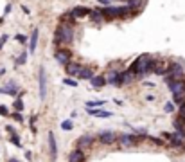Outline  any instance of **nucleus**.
<instances>
[{"label":"nucleus","mask_w":185,"mask_h":162,"mask_svg":"<svg viewBox=\"0 0 185 162\" xmlns=\"http://www.w3.org/2000/svg\"><path fill=\"white\" fill-rule=\"evenodd\" d=\"M149 56L147 54H142V56H138L137 60L133 61V65H131V69L130 70H133L135 74H138V76H144L146 74V69H147V63H149Z\"/></svg>","instance_id":"1"},{"label":"nucleus","mask_w":185,"mask_h":162,"mask_svg":"<svg viewBox=\"0 0 185 162\" xmlns=\"http://www.w3.org/2000/svg\"><path fill=\"white\" fill-rule=\"evenodd\" d=\"M72 38H74V31L70 25L63 23V25H60L56 29V40H60V42H72Z\"/></svg>","instance_id":"2"},{"label":"nucleus","mask_w":185,"mask_h":162,"mask_svg":"<svg viewBox=\"0 0 185 162\" xmlns=\"http://www.w3.org/2000/svg\"><path fill=\"white\" fill-rule=\"evenodd\" d=\"M167 85L171 88L173 96H183L185 94V79L180 77V79H167Z\"/></svg>","instance_id":"3"},{"label":"nucleus","mask_w":185,"mask_h":162,"mask_svg":"<svg viewBox=\"0 0 185 162\" xmlns=\"http://www.w3.org/2000/svg\"><path fill=\"white\" fill-rule=\"evenodd\" d=\"M130 6H121V7H104L103 9V15L108 16V18H115V16H124L130 13Z\"/></svg>","instance_id":"4"},{"label":"nucleus","mask_w":185,"mask_h":162,"mask_svg":"<svg viewBox=\"0 0 185 162\" xmlns=\"http://www.w3.org/2000/svg\"><path fill=\"white\" fill-rule=\"evenodd\" d=\"M167 79H180V76H183V67L180 63H173L167 67Z\"/></svg>","instance_id":"5"},{"label":"nucleus","mask_w":185,"mask_h":162,"mask_svg":"<svg viewBox=\"0 0 185 162\" xmlns=\"http://www.w3.org/2000/svg\"><path fill=\"white\" fill-rule=\"evenodd\" d=\"M47 97V77H45V69H40V99L43 101Z\"/></svg>","instance_id":"6"},{"label":"nucleus","mask_w":185,"mask_h":162,"mask_svg":"<svg viewBox=\"0 0 185 162\" xmlns=\"http://www.w3.org/2000/svg\"><path fill=\"white\" fill-rule=\"evenodd\" d=\"M117 139H119V137H117L115 131H101V133H99V140L104 142V144H112V142H115Z\"/></svg>","instance_id":"7"},{"label":"nucleus","mask_w":185,"mask_h":162,"mask_svg":"<svg viewBox=\"0 0 185 162\" xmlns=\"http://www.w3.org/2000/svg\"><path fill=\"white\" fill-rule=\"evenodd\" d=\"M140 139H144V137H137V135H133V133H124V135L119 137V140L122 142L124 146H131L135 140H140Z\"/></svg>","instance_id":"8"},{"label":"nucleus","mask_w":185,"mask_h":162,"mask_svg":"<svg viewBox=\"0 0 185 162\" xmlns=\"http://www.w3.org/2000/svg\"><path fill=\"white\" fill-rule=\"evenodd\" d=\"M49 151H51V159L56 160L58 157V146H56V139H54V133H49Z\"/></svg>","instance_id":"9"},{"label":"nucleus","mask_w":185,"mask_h":162,"mask_svg":"<svg viewBox=\"0 0 185 162\" xmlns=\"http://www.w3.org/2000/svg\"><path fill=\"white\" fill-rule=\"evenodd\" d=\"M72 16L76 18H81V16H88V15H92V11L88 9V7H83V6H77V7H74L72 13H70Z\"/></svg>","instance_id":"10"},{"label":"nucleus","mask_w":185,"mask_h":162,"mask_svg":"<svg viewBox=\"0 0 185 162\" xmlns=\"http://www.w3.org/2000/svg\"><path fill=\"white\" fill-rule=\"evenodd\" d=\"M0 92H2V94H9V96H16V94H18V86H16L14 81H9L4 88H0Z\"/></svg>","instance_id":"11"},{"label":"nucleus","mask_w":185,"mask_h":162,"mask_svg":"<svg viewBox=\"0 0 185 162\" xmlns=\"http://www.w3.org/2000/svg\"><path fill=\"white\" fill-rule=\"evenodd\" d=\"M83 65L79 63H68V67H67V72H68V76H81L83 72Z\"/></svg>","instance_id":"12"},{"label":"nucleus","mask_w":185,"mask_h":162,"mask_svg":"<svg viewBox=\"0 0 185 162\" xmlns=\"http://www.w3.org/2000/svg\"><path fill=\"white\" fill-rule=\"evenodd\" d=\"M56 60L63 65H68V61H70V52L68 51H58L56 52Z\"/></svg>","instance_id":"13"},{"label":"nucleus","mask_w":185,"mask_h":162,"mask_svg":"<svg viewBox=\"0 0 185 162\" xmlns=\"http://www.w3.org/2000/svg\"><path fill=\"white\" fill-rule=\"evenodd\" d=\"M38 36H40V31H38V29H34V31H32V36H31V42H29V52H32V54H34V51H36Z\"/></svg>","instance_id":"14"},{"label":"nucleus","mask_w":185,"mask_h":162,"mask_svg":"<svg viewBox=\"0 0 185 162\" xmlns=\"http://www.w3.org/2000/svg\"><path fill=\"white\" fill-rule=\"evenodd\" d=\"M68 160L70 162H83L84 160V153H83L81 150H74L72 153H70V157H68Z\"/></svg>","instance_id":"15"},{"label":"nucleus","mask_w":185,"mask_h":162,"mask_svg":"<svg viewBox=\"0 0 185 162\" xmlns=\"http://www.w3.org/2000/svg\"><path fill=\"white\" fill-rule=\"evenodd\" d=\"M92 142H93V137H92V135H83L81 139L77 140V144H79V150H81V148H86V146H92Z\"/></svg>","instance_id":"16"},{"label":"nucleus","mask_w":185,"mask_h":162,"mask_svg":"<svg viewBox=\"0 0 185 162\" xmlns=\"http://www.w3.org/2000/svg\"><path fill=\"white\" fill-rule=\"evenodd\" d=\"M88 115H95V117H112V112H104V110H86Z\"/></svg>","instance_id":"17"},{"label":"nucleus","mask_w":185,"mask_h":162,"mask_svg":"<svg viewBox=\"0 0 185 162\" xmlns=\"http://www.w3.org/2000/svg\"><path fill=\"white\" fill-rule=\"evenodd\" d=\"M112 85L115 86H119V85H122V74H117V72H112V76H110V79H108Z\"/></svg>","instance_id":"18"},{"label":"nucleus","mask_w":185,"mask_h":162,"mask_svg":"<svg viewBox=\"0 0 185 162\" xmlns=\"http://www.w3.org/2000/svg\"><path fill=\"white\" fill-rule=\"evenodd\" d=\"M175 128H176V131H182V133H185V117H180L178 119H175Z\"/></svg>","instance_id":"19"},{"label":"nucleus","mask_w":185,"mask_h":162,"mask_svg":"<svg viewBox=\"0 0 185 162\" xmlns=\"http://www.w3.org/2000/svg\"><path fill=\"white\" fill-rule=\"evenodd\" d=\"M90 83H92V86H95V88H101V86L106 85V79H104V76H97V77H93Z\"/></svg>","instance_id":"20"},{"label":"nucleus","mask_w":185,"mask_h":162,"mask_svg":"<svg viewBox=\"0 0 185 162\" xmlns=\"http://www.w3.org/2000/svg\"><path fill=\"white\" fill-rule=\"evenodd\" d=\"M79 77H83V79H90V81H92V79H93V70L90 69V67H84Z\"/></svg>","instance_id":"21"},{"label":"nucleus","mask_w":185,"mask_h":162,"mask_svg":"<svg viewBox=\"0 0 185 162\" xmlns=\"http://www.w3.org/2000/svg\"><path fill=\"white\" fill-rule=\"evenodd\" d=\"M103 18H104L103 9H99V11H92V15H90V20H93V22H101Z\"/></svg>","instance_id":"22"},{"label":"nucleus","mask_w":185,"mask_h":162,"mask_svg":"<svg viewBox=\"0 0 185 162\" xmlns=\"http://www.w3.org/2000/svg\"><path fill=\"white\" fill-rule=\"evenodd\" d=\"M135 72L133 70H128V72H122V83H130L131 79H133Z\"/></svg>","instance_id":"23"},{"label":"nucleus","mask_w":185,"mask_h":162,"mask_svg":"<svg viewBox=\"0 0 185 162\" xmlns=\"http://www.w3.org/2000/svg\"><path fill=\"white\" fill-rule=\"evenodd\" d=\"M144 4V0H128V6L131 7V9H137V7H140Z\"/></svg>","instance_id":"24"},{"label":"nucleus","mask_w":185,"mask_h":162,"mask_svg":"<svg viewBox=\"0 0 185 162\" xmlns=\"http://www.w3.org/2000/svg\"><path fill=\"white\" fill-rule=\"evenodd\" d=\"M103 101H88L86 103V108H95V106H103Z\"/></svg>","instance_id":"25"},{"label":"nucleus","mask_w":185,"mask_h":162,"mask_svg":"<svg viewBox=\"0 0 185 162\" xmlns=\"http://www.w3.org/2000/svg\"><path fill=\"white\" fill-rule=\"evenodd\" d=\"M61 128L67 130V131H68V130H72V128H74L72 121H68V119H67V121H63V123H61Z\"/></svg>","instance_id":"26"},{"label":"nucleus","mask_w":185,"mask_h":162,"mask_svg":"<svg viewBox=\"0 0 185 162\" xmlns=\"http://www.w3.org/2000/svg\"><path fill=\"white\" fill-rule=\"evenodd\" d=\"M63 83H65V85H68V86H77V81L72 79V77H65V79H63Z\"/></svg>","instance_id":"27"},{"label":"nucleus","mask_w":185,"mask_h":162,"mask_svg":"<svg viewBox=\"0 0 185 162\" xmlns=\"http://www.w3.org/2000/svg\"><path fill=\"white\" fill-rule=\"evenodd\" d=\"M25 61H27V52H22L20 58H18V61H16V67H18V65H23Z\"/></svg>","instance_id":"28"},{"label":"nucleus","mask_w":185,"mask_h":162,"mask_svg":"<svg viewBox=\"0 0 185 162\" xmlns=\"http://www.w3.org/2000/svg\"><path fill=\"white\" fill-rule=\"evenodd\" d=\"M14 108H16L18 112H20V110H23V101H22L20 97H18V99L14 101Z\"/></svg>","instance_id":"29"},{"label":"nucleus","mask_w":185,"mask_h":162,"mask_svg":"<svg viewBox=\"0 0 185 162\" xmlns=\"http://www.w3.org/2000/svg\"><path fill=\"white\" fill-rule=\"evenodd\" d=\"M11 142H13V144H16L18 148H20V146H22V142H20V137H18V135H13V137H11Z\"/></svg>","instance_id":"30"},{"label":"nucleus","mask_w":185,"mask_h":162,"mask_svg":"<svg viewBox=\"0 0 185 162\" xmlns=\"http://www.w3.org/2000/svg\"><path fill=\"white\" fill-rule=\"evenodd\" d=\"M0 115H9V110L6 105H0Z\"/></svg>","instance_id":"31"},{"label":"nucleus","mask_w":185,"mask_h":162,"mask_svg":"<svg viewBox=\"0 0 185 162\" xmlns=\"http://www.w3.org/2000/svg\"><path fill=\"white\" fill-rule=\"evenodd\" d=\"M165 112H167V114L175 112V106H173V103H167V105H165Z\"/></svg>","instance_id":"32"},{"label":"nucleus","mask_w":185,"mask_h":162,"mask_svg":"<svg viewBox=\"0 0 185 162\" xmlns=\"http://www.w3.org/2000/svg\"><path fill=\"white\" fill-rule=\"evenodd\" d=\"M16 40H18L20 43H25V42H27V38H25L23 34H16Z\"/></svg>","instance_id":"33"},{"label":"nucleus","mask_w":185,"mask_h":162,"mask_svg":"<svg viewBox=\"0 0 185 162\" xmlns=\"http://www.w3.org/2000/svg\"><path fill=\"white\" fill-rule=\"evenodd\" d=\"M13 117L16 119V121H18V123H22V121H23V117H22V114H20V112H16V114H14V115H13Z\"/></svg>","instance_id":"34"},{"label":"nucleus","mask_w":185,"mask_h":162,"mask_svg":"<svg viewBox=\"0 0 185 162\" xmlns=\"http://www.w3.org/2000/svg\"><path fill=\"white\" fill-rule=\"evenodd\" d=\"M180 115H182V117H185V105H182V106H180Z\"/></svg>","instance_id":"35"},{"label":"nucleus","mask_w":185,"mask_h":162,"mask_svg":"<svg viewBox=\"0 0 185 162\" xmlns=\"http://www.w3.org/2000/svg\"><path fill=\"white\" fill-rule=\"evenodd\" d=\"M7 38H9V36H7V34H4V36H0V40H2V42H4V43L7 42Z\"/></svg>","instance_id":"36"},{"label":"nucleus","mask_w":185,"mask_h":162,"mask_svg":"<svg viewBox=\"0 0 185 162\" xmlns=\"http://www.w3.org/2000/svg\"><path fill=\"white\" fill-rule=\"evenodd\" d=\"M2 43H4V42H2V40H0V49H2Z\"/></svg>","instance_id":"37"},{"label":"nucleus","mask_w":185,"mask_h":162,"mask_svg":"<svg viewBox=\"0 0 185 162\" xmlns=\"http://www.w3.org/2000/svg\"><path fill=\"white\" fill-rule=\"evenodd\" d=\"M9 162H16V160H14V159H11V160H9Z\"/></svg>","instance_id":"38"}]
</instances>
